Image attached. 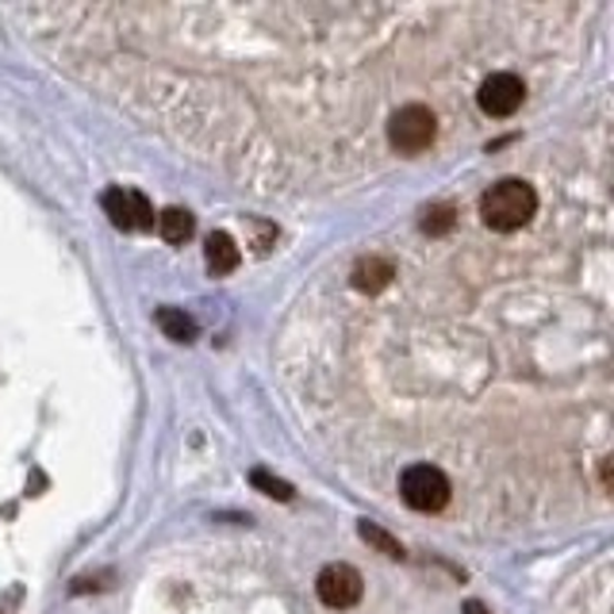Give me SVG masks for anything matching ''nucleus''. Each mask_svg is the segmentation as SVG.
I'll list each match as a JSON object with an SVG mask.
<instances>
[{
    "label": "nucleus",
    "mask_w": 614,
    "mask_h": 614,
    "mask_svg": "<svg viewBox=\"0 0 614 614\" xmlns=\"http://www.w3.org/2000/svg\"><path fill=\"white\" fill-rule=\"evenodd\" d=\"M534 212H538L534 185H526V181H519V177L495 181V185L480 196V219H484V227L500 231V235H511V231L526 227V223L534 219Z\"/></svg>",
    "instance_id": "1"
},
{
    "label": "nucleus",
    "mask_w": 614,
    "mask_h": 614,
    "mask_svg": "<svg viewBox=\"0 0 614 614\" xmlns=\"http://www.w3.org/2000/svg\"><path fill=\"white\" fill-rule=\"evenodd\" d=\"M400 495L411 511L434 514L450 503L453 488H450V477L442 469H434V464H411L400 477Z\"/></svg>",
    "instance_id": "2"
},
{
    "label": "nucleus",
    "mask_w": 614,
    "mask_h": 614,
    "mask_svg": "<svg viewBox=\"0 0 614 614\" xmlns=\"http://www.w3.org/2000/svg\"><path fill=\"white\" fill-rule=\"evenodd\" d=\"M438 139V120L427 104H403L388 120V143L400 154H422Z\"/></svg>",
    "instance_id": "3"
},
{
    "label": "nucleus",
    "mask_w": 614,
    "mask_h": 614,
    "mask_svg": "<svg viewBox=\"0 0 614 614\" xmlns=\"http://www.w3.org/2000/svg\"><path fill=\"white\" fill-rule=\"evenodd\" d=\"M315 592H319V600L327 603L330 611H346V607H354V603H361L365 580L354 564L338 561V564H327V569L315 576Z\"/></svg>",
    "instance_id": "4"
},
{
    "label": "nucleus",
    "mask_w": 614,
    "mask_h": 614,
    "mask_svg": "<svg viewBox=\"0 0 614 614\" xmlns=\"http://www.w3.org/2000/svg\"><path fill=\"white\" fill-rule=\"evenodd\" d=\"M104 215L112 219V227L120 231H151L154 227V207L143 193L135 188H108L101 196Z\"/></svg>",
    "instance_id": "5"
},
{
    "label": "nucleus",
    "mask_w": 614,
    "mask_h": 614,
    "mask_svg": "<svg viewBox=\"0 0 614 614\" xmlns=\"http://www.w3.org/2000/svg\"><path fill=\"white\" fill-rule=\"evenodd\" d=\"M522 101H526V85H522V78H514L508 70L484 78V85H480V93H477L480 112L492 115V120H508V115L519 112Z\"/></svg>",
    "instance_id": "6"
},
{
    "label": "nucleus",
    "mask_w": 614,
    "mask_h": 614,
    "mask_svg": "<svg viewBox=\"0 0 614 614\" xmlns=\"http://www.w3.org/2000/svg\"><path fill=\"white\" fill-rule=\"evenodd\" d=\"M392 277H396V265L388 262V257H380V254H369V257H361V262L354 265L350 285L365 296H377V293H385V288L392 285Z\"/></svg>",
    "instance_id": "7"
},
{
    "label": "nucleus",
    "mask_w": 614,
    "mask_h": 614,
    "mask_svg": "<svg viewBox=\"0 0 614 614\" xmlns=\"http://www.w3.org/2000/svg\"><path fill=\"white\" fill-rule=\"evenodd\" d=\"M204 262H207V273H212V277H227V273L238 269L243 250H238V243L227 235V231H212L204 243Z\"/></svg>",
    "instance_id": "8"
},
{
    "label": "nucleus",
    "mask_w": 614,
    "mask_h": 614,
    "mask_svg": "<svg viewBox=\"0 0 614 614\" xmlns=\"http://www.w3.org/2000/svg\"><path fill=\"white\" fill-rule=\"evenodd\" d=\"M154 323L162 327L165 338H173V342H193L196 338V319L185 311V307H157Z\"/></svg>",
    "instance_id": "9"
},
{
    "label": "nucleus",
    "mask_w": 614,
    "mask_h": 614,
    "mask_svg": "<svg viewBox=\"0 0 614 614\" xmlns=\"http://www.w3.org/2000/svg\"><path fill=\"white\" fill-rule=\"evenodd\" d=\"M193 231H196V219H193V212H185V207H165V212L157 215V235H162L165 243H173V246L188 243Z\"/></svg>",
    "instance_id": "10"
},
{
    "label": "nucleus",
    "mask_w": 614,
    "mask_h": 614,
    "mask_svg": "<svg viewBox=\"0 0 614 614\" xmlns=\"http://www.w3.org/2000/svg\"><path fill=\"white\" fill-rule=\"evenodd\" d=\"M358 534L372 545V550L385 553V557H392V561H403V557H408V553H403V545L396 542L392 534H385V530H380V526H372V522H361Z\"/></svg>",
    "instance_id": "11"
},
{
    "label": "nucleus",
    "mask_w": 614,
    "mask_h": 614,
    "mask_svg": "<svg viewBox=\"0 0 614 614\" xmlns=\"http://www.w3.org/2000/svg\"><path fill=\"white\" fill-rule=\"evenodd\" d=\"M250 484L257 488V492H265V495H273V500H280V503H288L293 500V484H288V480H277V477H269V472L265 469H254L250 472Z\"/></svg>",
    "instance_id": "12"
},
{
    "label": "nucleus",
    "mask_w": 614,
    "mask_h": 614,
    "mask_svg": "<svg viewBox=\"0 0 614 614\" xmlns=\"http://www.w3.org/2000/svg\"><path fill=\"white\" fill-rule=\"evenodd\" d=\"M453 219H458V212H453L450 204H434L427 212V219H422V231H427V235H446V231L453 227Z\"/></svg>",
    "instance_id": "13"
},
{
    "label": "nucleus",
    "mask_w": 614,
    "mask_h": 614,
    "mask_svg": "<svg viewBox=\"0 0 614 614\" xmlns=\"http://www.w3.org/2000/svg\"><path fill=\"white\" fill-rule=\"evenodd\" d=\"M464 614H488V611L480 603H464Z\"/></svg>",
    "instance_id": "14"
}]
</instances>
